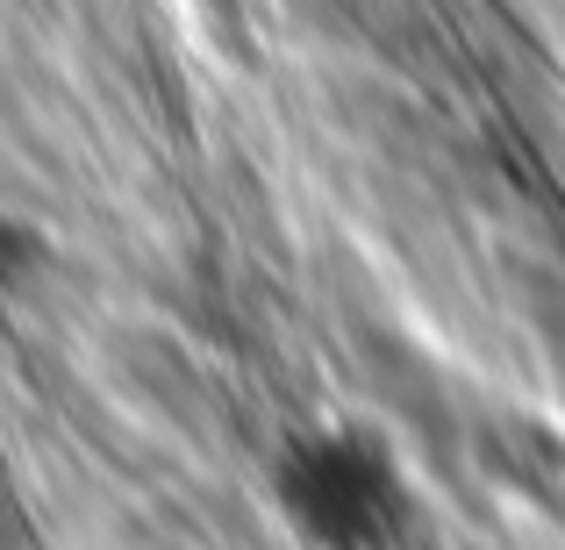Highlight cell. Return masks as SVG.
<instances>
[{
	"label": "cell",
	"instance_id": "obj_2",
	"mask_svg": "<svg viewBox=\"0 0 565 550\" xmlns=\"http://www.w3.org/2000/svg\"><path fill=\"white\" fill-rule=\"evenodd\" d=\"M43 265H51V236H43L36 215H22V207H0V301L22 287H36Z\"/></svg>",
	"mask_w": 565,
	"mask_h": 550
},
{
	"label": "cell",
	"instance_id": "obj_1",
	"mask_svg": "<svg viewBox=\"0 0 565 550\" xmlns=\"http://www.w3.org/2000/svg\"><path fill=\"white\" fill-rule=\"evenodd\" d=\"M273 508L316 550H386L401 529V472L365 429H301L273 457Z\"/></svg>",
	"mask_w": 565,
	"mask_h": 550
}]
</instances>
